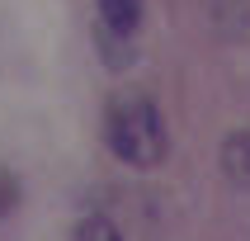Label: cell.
I'll return each mask as SVG.
<instances>
[{
  "instance_id": "obj_4",
  "label": "cell",
  "mask_w": 250,
  "mask_h": 241,
  "mask_svg": "<svg viewBox=\"0 0 250 241\" xmlns=\"http://www.w3.org/2000/svg\"><path fill=\"white\" fill-rule=\"evenodd\" d=\"M76 241H123V237L109 218H85V222H76Z\"/></svg>"
},
{
  "instance_id": "obj_3",
  "label": "cell",
  "mask_w": 250,
  "mask_h": 241,
  "mask_svg": "<svg viewBox=\"0 0 250 241\" xmlns=\"http://www.w3.org/2000/svg\"><path fill=\"white\" fill-rule=\"evenodd\" d=\"M222 170H227V180L250 189V132H231L222 142Z\"/></svg>"
},
{
  "instance_id": "obj_1",
  "label": "cell",
  "mask_w": 250,
  "mask_h": 241,
  "mask_svg": "<svg viewBox=\"0 0 250 241\" xmlns=\"http://www.w3.org/2000/svg\"><path fill=\"white\" fill-rule=\"evenodd\" d=\"M104 137H109V152L132 170H151L166 161V118L151 104V95L142 90H123V95L109 99V118H104Z\"/></svg>"
},
{
  "instance_id": "obj_5",
  "label": "cell",
  "mask_w": 250,
  "mask_h": 241,
  "mask_svg": "<svg viewBox=\"0 0 250 241\" xmlns=\"http://www.w3.org/2000/svg\"><path fill=\"white\" fill-rule=\"evenodd\" d=\"M14 203H19V180H14L10 170L0 166V222L14 213Z\"/></svg>"
},
{
  "instance_id": "obj_2",
  "label": "cell",
  "mask_w": 250,
  "mask_h": 241,
  "mask_svg": "<svg viewBox=\"0 0 250 241\" xmlns=\"http://www.w3.org/2000/svg\"><path fill=\"white\" fill-rule=\"evenodd\" d=\"M95 10L104 33H113V38H132L142 24V0H95Z\"/></svg>"
}]
</instances>
